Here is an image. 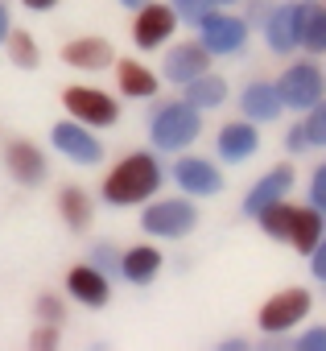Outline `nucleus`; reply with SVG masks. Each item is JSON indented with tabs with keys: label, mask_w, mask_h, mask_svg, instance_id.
<instances>
[{
	"label": "nucleus",
	"mask_w": 326,
	"mask_h": 351,
	"mask_svg": "<svg viewBox=\"0 0 326 351\" xmlns=\"http://www.w3.org/2000/svg\"><path fill=\"white\" fill-rule=\"evenodd\" d=\"M305 136H310V145H326V95L314 104V108H305Z\"/></svg>",
	"instance_id": "obj_27"
},
{
	"label": "nucleus",
	"mask_w": 326,
	"mask_h": 351,
	"mask_svg": "<svg viewBox=\"0 0 326 351\" xmlns=\"http://www.w3.org/2000/svg\"><path fill=\"white\" fill-rule=\"evenodd\" d=\"M207 9H215V0H174V13H178V21H186V25H199V21L207 17Z\"/></svg>",
	"instance_id": "obj_28"
},
{
	"label": "nucleus",
	"mask_w": 326,
	"mask_h": 351,
	"mask_svg": "<svg viewBox=\"0 0 326 351\" xmlns=\"http://www.w3.org/2000/svg\"><path fill=\"white\" fill-rule=\"evenodd\" d=\"M215 149L223 161H248L256 149H260V132L252 120H236V124H223L219 136H215Z\"/></svg>",
	"instance_id": "obj_16"
},
{
	"label": "nucleus",
	"mask_w": 326,
	"mask_h": 351,
	"mask_svg": "<svg viewBox=\"0 0 326 351\" xmlns=\"http://www.w3.org/2000/svg\"><path fill=\"white\" fill-rule=\"evenodd\" d=\"M297 50L305 54H326V5L301 0L297 5Z\"/></svg>",
	"instance_id": "obj_13"
},
{
	"label": "nucleus",
	"mask_w": 326,
	"mask_h": 351,
	"mask_svg": "<svg viewBox=\"0 0 326 351\" xmlns=\"http://www.w3.org/2000/svg\"><path fill=\"white\" fill-rule=\"evenodd\" d=\"M5 34H9V9L0 5V42H5Z\"/></svg>",
	"instance_id": "obj_37"
},
{
	"label": "nucleus",
	"mask_w": 326,
	"mask_h": 351,
	"mask_svg": "<svg viewBox=\"0 0 326 351\" xmlns=\"http://www.w3.org/2000/svg\"><path fill=\"white\" fill-rule=\"evenodd\" d=\"M297 347H301V351H326V326H314V330H305V335L297 339Z\"/></svg>",
	"instance_id": "obj_31"
},
{
	"label": "nucleus",
	"mask_w": 326,
	"mask_h": 351,
	"mask_svg": "<svg viewBox=\"0 0 326 351\" xmlns=\"http://www.w3.org/2000/svg\"><path fill=\"white\" fill-rule=\"evenodd\" d=\"M289 191H293V165H277V169H268L264 178L248 191V199H244V215H260L268 203L285 199Z\"/></svg>",
	"instance_id": "obj_15"
},
{
	"label": "nucleus",
	"mask_w": 326,
	"mask_h": 351,
	"mask_svg": "<svg viewBox=\"0 0 326 351\" xmlns=\"http://www.w3.org/2000/svg\"><path fill=\"white\" fill-rule=\"evenodd\" d=\"M199 132H203V112L195 104H186V99L182 104H166V108L153 116V124H149L153 145L166 149V153H178V149L195 145Z\"/></svg>",
	"instance_id": "obj_2"
},
{
	"label": "nucleus",
	"mask_w": 326,
	"mask_h": 351,
	"mask_svg": "<svg viewBox=\"0 0 326 351\" xmlns=\"http://www.w3.org/2000/svg\"><path fill=\"white\" fill-rule=\"evenodd\" d=\"M62 62L75 71H103L112 66V46L103 38H75L62 46Z\"/></svg>",
	"instance_id": "obj_20"
},
{
	"label": "nucleus",
	"mask_w": 326,
	"mask_h": 351,
	"mask_svg": "<svg viewBox=\"0 0 326 351\" xmlns=\"http://www.w3.org/2000/svg\"><path fill=\"white\" fill-rule=\"evenodd\" d=\"M66 289H71V298H79V302L91 306V310H99V306L112 298L108 277H103L95 265H75V269L66 273Z\"/></svg>",
	"instance_id": "obj_19"
},
{
	"label": "nucleus",
	"mask_w": 326,
	"mask_h": 351,
	"mask_svg": "<svg viewBox=\"0 0 326 351\" xmlns=\"http://www.w3.org/2000/svg\"><path fill=\"white\" fill-rule=\"evenodd\" d=\"M277 95H281V104L285 108H293V112H305V108H314L322 95H326V75L318 71V62H293V66H285V75L277 79Z\"/></svg>",
	"instance_id": "obj_4"
},
{
	"label": "nucleus",
	"mask_w": 326,
	"mask_h": 351,
	"mask_svg": "<svg viewBox=\"0 0 326 351\" xmlns=\"http://www.w3.org/2000/svg\"><path fill=\"white\" fill-rule=\"evenodd\" d=\"M285 149H289V153H305V149H310V136H305V124H293V128L285 132Z\"/></svg>",
	"instance_id": "obj_30"
},
{
	"label": "nucleus",
	"mask_w": 326,
	"mask_h": 351,
	"mask_svg": "<svg viewBox=\"0 0 326 351\" xmlns=\"http://www.w3.org/2000/svg\"><path fill=\"white\" fill-rule=\"evenodd\" d=\"M21 5H25V9H34V13H46V9H54V5H58V0H21Z\"/></svg>",
	"instance_id": "obj_36"
},
{
	"label": "nucleus",
	"mask_w": 326,
	"mask_h": 351,
	"mask_svg": "<svg viewBox=\"0 0 326 351\" xmlns=\"http://www.w3.org/2000/svg\"><path fill=\"white\" fill-rule=\"evenodd\" d=\"M120 5H124V9H140V5H145V0H120Z\"/></svg>",
	"instance_id": "obj_38"
},
{
	"label": "nucleus",
	"mask_w": 326,
	"mask_h": 351,
	"mask_svg": "<svg viewBox=\"0 0 326 351\" xmlns=\"http://www.w3.org/2000/svg\"><path fill=\"white\" fill-rule=\"evenodd\" d=\"M29 343H34V347H58V330H54V326H42V330H34Z\"/></svg>",
	"instance_id": "obj_34"
},
{
	"label": "nucleus",
	"mask_w": 326,
	"mask_h": 351,
	"mask_svg": "<svg viewBox=\"0 0 326 351\" xmlns=\"http://www.w3.org/2000/svg\"><path fill=\"white\" fill-rule=\"evenodd\" d=\"M166 182V173H161V161L153 153H128L108 178H103V199L112 207H136L145 199H153Z\"/></svg>",
	"instance_id": "obj_1"
},
{
	"label": "nucleus",
	"mask_w": 326,
	"mask_h": 351,
	"mask_svg": "<svg viewBox=\"0 0 326 351\" xmlns=\"http://www.w3.org/2000/svg\"><path fill=\"white\" fill-rule=\"evenodd\" d=\"M95 265H103V269H120V256H116L108 244H99V248H95Z\"/></svg>",
	"instance_id": "obj_35"
},
{
	"label": "nucleus",
	"mask_w": 326,
	"mask_h": 351,
	"mask_svg": "<svg viewBox=\"0 0 326 351\" xmlns=\"http://www.w3.org/2000/svg\"><path fill=\"white\" fill-rule=\"evenodd\" d=\"M5 165L21 186H38L46 178V157H42V149L34 141H13L5 149Z\"/></svg>",
	"instance_id": "obj_14"
},
{
	"label": "nucleus",
	"mask_w": 326,
	"mask_h": 351,
	"mask_svg": "<svg viewBox=\"0 0 326 351\" xmlns=\"http://www.w3.org/2000/svg\"><path fill=\"white\" fill-rule=\"evenodd\" d=\"M326 236V215L310 203V207H293V215H289V244L301 252V256H310L314 252V244Z\"/></svg>",
	"instance_id": "obj_17"
},
{
	"label": "nucleus",
	"mask_w": 326,
	"mask_h": 351,
	"mask_svg": "<svg viewBox=\"0 0 326 351\" xmlns=\"http://www.w3.org/2000/svg\"><path fill=\"white\" fill-rule=\"evenodd\" d=\"M199 42L207 46L211 58H215V54H219V58H223V54H240L244 42H248V21L223 13V5H219V9H207V17L199 21Z\"/></svg>",
	"instance_id": "obj_5"
},
{
	"label": "nucleus",
	"mask_w": 326,
	"mask_h": 351,
	"mask_svg": "<svg viewBox=\"0 0 326 351\" xmlns=\"http://www.w3.org/2000/svg\"><path fill=\"white\" fill-rule=\"evenodd\" d=\"M203 71H211V54H207L203 42H182V46H174L166 54V62H161V75H166L170 83H178V87L199 79Z\"/></svg>",
	"instance_id": "obj_11"
},
{
	"label": "nucleus",
	"mask_w": 326,
	"mask_h": 351,
	"mask_svg": "<svg viewBox=\"0 0 326 351\" xmlns=\"http://www.w3.org/2000/svg\"><path fill=\"white\" fill-rule=\"evenodd\" d=\"M58 211H62V219H66L75 232H83V228L91 223V199H87L79 186H66V191L58 195Z\"/></svg>",
	"instance_id": "obj_24"
},
{
	"label": "nucleus",
	"mask_w": 326,
	"mask_h": 351,
	"mask_svg": "<svg viewBox=\"0 0 326 351\" xmlns=\"http://www.w3.org/2000/svg\"><path fill=\"white\" fill-rule=\"evenodd\" d=\"M174 29H178L174 5H153V0H145L136 9V21H132V42H136V50H157L174 38Z\"/></svg>",
	"instance_id": "obj_8"
},
{
	"label": "nucleus",
	"mask_w": 326,
	"mask_h": 351,
	"mask_svg": "<svg viewBox=\"0 0 326 351\" xmlns=\"http://www.w3.org/2000/svg\"><path fill=\"white\" fill-rule=\"evenodd\" d=\"M54 149L58 153H66L71 161H79V165H95L99 157H103V145L87 132V124H79V120H62V124H54Z\"/></svg>",
	"instance_id": "obj_10"
},
{
	"label": "nucleus",
	"mask_w": 326,
	"mask_h": 351,
	"mask_svg": "<svg viewBox=\"0 0 326 351\" xmlns=\"http://www.w3.org/2000/svg\"><path fill=\"white\" fill-rule=\"evenodd\" d=\"M174 182H178L186 195L207 199V195H219V191H223V173H219V165H211V161H203V157H178V161H174Z\"/></svg>",
	"instance_id": "obj_9"
},
{
	"label": "nucleus",
	"mask_w": 326,
	"mask_h": 351,
	"mask_svg": "<svg viewBox=\"0 0 326 351\" xmlns=\"http://www.w3.org/2000/svg\"><path fill=\"white\" fill-rule=\"evenodd\" d=\"M161 252L153 248V244H136V248H128L124 256H120V273H124V281H132V285H149L157 273H161Z\"/></svg>",
	"instance_id": "obj_21"
},
{
	"label": "nucleus",
	"mask_w": 326,
	"mask_h": 351,
	"mask_svg": "<svg viewBox=\"0 0 326 351\" xmlns=\"http://www.w3.org/2000/svg\"><path fill=\"white\" fill-rule=\"evenodd\" d=\"M5 42H9V58H13L21 71H34V66H38V58H42V54H38V42H34L25 29L5 34Z\"/></svg>",
	"instance_id": "obj_26"
},
{
	"label": "nucleus",
	"mask_w": 326,
	"mask_h": 351,
	"mask_svg": "<svg viewBox=\"0 0 326 351\" xmlns=\"http://www.w3.org/2000/svg\"><path fill=\"white\" fill-rule=\"evenodd\" d=\"M310 203L326 215V165L314 169V178H310Z\"/></svg>",
	"instance_id": "obj_29"
},
{
	"label": "nucleus",
	"mask_w": 326,
	"mask_h": 351,
	"mask_svg": "<svg viewBox=\"0 0 326 351\" xmlns=\"http://www.w3.org/2000/svg\"><path fill=\"white\" fill-rule=\"evenodd\" d=\"M310 273L318 277V281H326V236L314 244V252H310Z\"/></svg>",
	"instance_id": "obj_32"
},
{
	"label": "nucleus",
	"mask_w": 326,
	"mask_h": 351,
	"mask_svg": "<svg viewBox=\"0 0 326 351\" xmlns=\"http://www.w3.org/2000/svg\"><path fill=\"white\" fill-rule=\"evenodd\" d=\"M116 66V79H120V91L128 95V99H153L157 95V75L149 71V66H140L136 58H120V62H112Z\"/></svg>",
	"instance_id": "obj_22"
},
{
	"label": "nucleus",
	"mask_w": 326,
	"mask_h": 351,
	"mask_svg": "<svg viewBox=\"0 0 326 351\" xmlns=\"http://www.w3.org/2000/svg\"><path fill=\"white\" fill-rule=\"evenodd\" d=\"M140 228L149 236H161V240H182L199 228V211L186 199H161V203L140 211Z\"/></svg>",
	"instance_id": "obj_3"
},
{
	"label": "nucleus",
	"mask_w": 326,
	"mask_h": 351,
	"mask_svg": "<svg viewBox=\"0 0 326 351\" xmlns=\"http://www.w3.org/2000/svg\"><path fill=\"white\" fill-rule=\"evenodd\" d=\"M62 104H66L71 120H79V124H87V128H108V124L120 120L116 99H112L108 91H99V87H66V91H62Z\"/></svg>",
	"instance_id": "obj_6"
},
{
	"label": "nucleus",
	"mask_w": 326,
	"mask_h": 351,
	"mask_svg": "<svg viewBox=\"0 0 326 351\" xmlns=\"http://www.w3.org/2000/svg\"><path fill=\"white\" fill-rule=\"evenodd\" d=\"M38 314H42L46 322H62V302L46 293V298H38Z\"/></svg>",
	"instance_id": "obj_33"
},
{
	"label": "nucleus",
	"mask_w": 326,
	"mask_h": 351,
	"mask_svg": "<svg viewBox=\"0 0 326 351\" xmlns=\"http://www.w3.org/2000/svg\"><path fill=\"white\" fill-rule=\"evenodd\" d=\"M240 108H244V120H252V124H268V120H277L281 116V95H277V83H248L244 87V95H240Z\"/></svg>",
	"instance_id": "obj_18"
},
{
	"label": "nucleus",
	"mask_w": 326,
	"mask_h": 351,
	"mask_svg": "<svg viewBox=\"0 0 326 351\" xmlns=\"http://www.w3.org/2000/svg\"><path fill=\"white\" fill-rule=\"evenodd\" d=\"M186 87V104H195L199 112H207V108H219L223 99H227V79L223 75H211V71H203L199 79H190V83H182Z\"/></svg>",
	"instance_id": "obj_23"
},
{
	"label": "nucleus",
	"mask_w": 326,
	"mask_h": 351,
	"mask_svg": "<svg viewBox=\"0 0 326 351\" xmlns=\"http://www.w3.org/2000/svg\"><path fill=\"white\" fill-rule=\"evenodd\" d=\"M289 215H293V207H289L285 199H277V203H268L256 219H260V228H264L268 240H285V236H289Z\"/></svg>",
	"instance_id": "obj_25"
},
{
	"label": "nucleus",
	"mask_w": 326,
	"mask_h": 351,
	"mask_svg": "<svg viewBox=\"0 0 326 351\" xmlns=\"http://www.w3.org/2000/svg\"><path fill=\"white\" fill-rule=\"evenodd\" d=\"M264 42L273 54L297 50V5H273L264 13Z\"/></svg>",
	"instance_id": "obj_12"
},
{
	"label": "nucleus",
	"mask_w": 326,
	"mask_h": 351,
	"mask_svg": "<svg viewBox=\"0 0 326 351\" xmlns=\"http://www.w3.org/2000/svg\"><path fill=\"white\" fill-rule=\"evenodd\" d=\"M215 5H236V0H215Z\"/></svg>",
	"instance_id": "obj_39"
},
{
	"label": "nucleus",
	"mask_w": 326,
	"mask_h": 351,
	"mask_svg": "<svg viewBox=\"0 0 326 351\" xmlns=\"http://www.w3.org/2000/svg\"><path fill=\"white\" fill-rule=\"evenodd\" d=\"M310 306H314V298L301 289V285H293V289H281V293H273L264 306H260V330L264 335H281V330H293L305 314H310Z\"/></svg>",
	"instance_id": "obj_7"
}]
</instances>
